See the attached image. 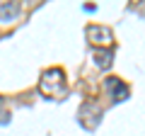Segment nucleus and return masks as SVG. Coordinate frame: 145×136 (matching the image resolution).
<instances>
[{
  "instance_id": "obj_1",
  "label": "nucleus",
  "mask_w": 145,
  "mask_h": 136,
  "mask_svg": "<svg viewBox=\"0 0 145 136\" xmlns=\"http://www.w3.org/2000/svg\"><path fill=\"white\" fill-rule=\"evenodd\" d=\"M39 92H41L44 97H51V100L65 97L68 85H65V73H63V68H48V71H44L41 80H39Z\"/></svg>"
},
{
  "instance_id": "obj_2",
  "label": "nucleus",
  "mask_w": 145,
  "mask_h": 136,
  "mask_svg": "<svg viewBox=\"0 0 145 136\" xmlns=\"http://www.w3.org/2000/svg\"><path fill=\"white\" fill-rule=\"evenodd\" d=\"M87 39H89V44H92L94 49L111 46V44H114V34H111V29H109V27H102V24H89L87 27Z\"/></svg>"
},
{
  "instance_id": "obj_3",
  "label": "nucleus",
  "mask_w": 145,
  "mask_h": 136,
  "mask_svg": "<svg viewBox=\"0 0 145 136\" xmlns=\"http://www.w3.org/2000/svg\"><path fill=\"white\" fill-rule=\"evenodd\" d=\"M99 119H102V107L97 105V102H85L82 107H80V124L85 126V129H97Z\"/></svg>"
},
{
  "instance_id": "obj_4",
  "label": "nucleus",
  "mask_w": 145,
  "mask_h": 136,
  "mask_svg": "<svg viewBox=\"0 0 145 136\" xmlns=\"http://www.w3.org/2000/svg\"><path fill=\"white\" fill-rule=\"evenodd\" d=\"M104 88H106V92L111 95V100H114V102H121V100L128 97V85L121 83L119 78H106Z\"/></svg>"
},
{
  "instance_id": "obj_5",
  "label": "nucleus",
  "mask_w": 145,
  "mask_h": 136,
  "mask_svg": "<svg viewBox=\"0 0 145 136\" xmlns=\"http://www.w3.org/2000/svg\"><path fill=\"white\" fill-rule=\"evenodd\" d=\"M20 12H22L20 3H3V5H0V24H7V22L17 20Z\"/></svg>"
},
{
  "instance_id": "obj_6",
  "label": "nucleus",
  "mask_w": 145,
  "mask_h": 136,
  "mask_svg": "<svg viewBox=\"0 0 145 136\" xmlns=\"http://www.w3.org/2000/svg\"><path fill=\"white\" fill-rule=\"evenodd\" d=\"M111 51H104V49H94V63H97L99 68H109L111 66Z\"/></svg>"
},
{
  "instance_id": "obj_7",
  "label": "nucleus",
  "mask_w": 145,
  "mask_h": 136,
  "mask_svg": "<svg viewBox=\"0 0 145 136\" xmlns=\"http://www.w3.org/2000/svg\"><path fill=\"white\" fill-rule=\"evenodd\" d=\"M12 117H10V112H0V124H7Z\"/></svg>"
},
{
  "instance_id": "obj_8",
  "label": "nucleus",
  "mask_w": 145,
  "mask_h": 136,
  "mask_svg": "<svg viewBox=\"0 0 145 136\" xmlns=\"http://www.w3.org/2000/svg\"><path fill=\"white\" fill-rule=\"evenodd\" d=\"M0 105H3V97H0Z\"/></svg>"
}]
</instances>
